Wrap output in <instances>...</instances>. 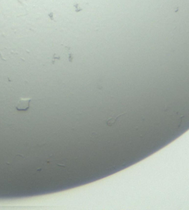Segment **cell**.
<instances>
[{
	"label": "cell",
	"mask_w": 189,
	"mask_h": 210,
	"mask_svg": "<svg viewBox=\"0 0 189 210\" xmlns=\"http://www.w3.org/2000/svg\"><path fill=\"white\" fill-rule=\"evenodd\" d=\"M31 98H21L19 99L15 105L16 110L20 111H25L30 107V102Z\"/></svg>",
	"instance_id": "obj_1"
},
{
	"label": "cell",
	"mask_w": 189,
	"mask_h": 210,
	"mask_svg": "<svg viewBox=\"0 0 189 210\" xmlns=\"http://www.w3.org/2000/svg\"><path fill=\"white\" fill-rule=\"evenodd\" d=\"M125 114H126V113H122V114L118 115L117 117L114 116V117H112L108 119V120L106 121V125H107L108 126H113V125H115V123H116V122H117V120H118L120 117H121L122 116H123V115H125Z\"/></svg>",
	"instance_id": "obj_2"
},
{
	"label": "cell",
	"mask_w": 189,
	"mask_h": 210,
	"mask_svg": "<svg viewBox=\"0 0 189 210\" xmlns=\"http://www.w3.org/2000/svg\"><path fill=\"white\" fill-rule=\"evenodd\" d=\"M74 8H75V12H77V13H78V12H80V11H82V8H80V6H79L78 4H75V5H74Z\"/></svg>",
	"instance_id": "obj_3"
},
{
	"label": "cell",
	"mask_w": 189,
	"mask_h": 210,
	"mask_svg": "<svg viewBox=\"0 0 189 210\" xmlns=\"http://www.w3.org/2000/svg\"><path fill=\"white\" fill-rule=\"evenodd\" d=\"M48 16H49V17H50V20L51 21H53V22H55V19H54V14H53V12H50L49 14H48Z\"/></svg>",
	"instance_id": "obj_4"
}]
</instances>
